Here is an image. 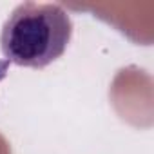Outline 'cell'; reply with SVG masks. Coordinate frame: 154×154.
I'll return each instance as SVG.
<instances>
[{
	"label": "cell",
	"instance_id": "1",
	"mask_svg": "<svg viewBox=\"0 0 154 154\" xmlns=\"http://www.w3.org/2000/svg\"><path fill=\"white\" fill-rule=\"evenodd\" d=\"M71 36L72 22L62 6L24 2L6 20L0 47L15 65L44 69L65 53Z\"/></svg>",
	"mask_w": 154,
	"mask_h": 154
}]
</instances>
